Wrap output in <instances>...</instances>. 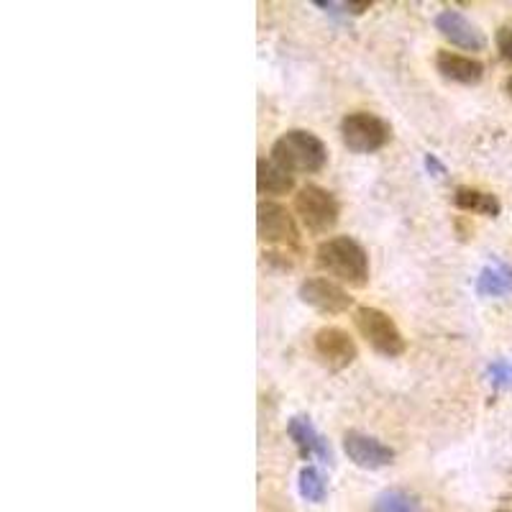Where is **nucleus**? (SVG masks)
Returning a JSON list of instances; mask_svg holds the SVG:
<instances>
[{
    "label": "nucleus",
    "instance_id": "1",
    "mask_svg": "<svg viewBox=\"0 0 512 512\" xmlns=\"http://www.w3.org/2000/svg\"><path fill=\"white\" fill-rule=\"evenodd\" d=\"M318 256V267L333 274L336 280L346 282V285L364 287L369 280V256L359 241L351 236H336L318 246L315 251Z\"/></svg>",
    "mask_w": 512,
    "mask_h": 512
},
{
    "label": "nucleus",
    "instance_id": "2",
    "mask_svg": "<svg viewBox=\"0 0 512 512\" xmlns=\"http://www.w3.org/2000/svg\"><path fill=\"white\" fill-rule=\"evenodd\" d=\"M272 159L280 167H285L287 172H305V175H313L320 172L328 162V149L326 144L318 139L310 131L303 128H292L287 134H282L280 139L274 141L272 146Z\"/></svg>",
    "mask_w": 512,
    "mask_h": 512
},
{
    "label": "nucleus",
    "instance_id": "3",
    "mask_svg": "<svg viewBox=\"0 0 512 512\" xmlns=\"http://www.w3.org/2000/svg\"><path fill=\"white\" fill-rule=\"evenodd\" d=\"M354 323L377 354L387 356V359H395V356H400L405 351V338H402L400 328L395 326V320L390 315L382 313L379 308L364 305V308L356 310Z\"/></svg>",
    "mask_w": 512,
    "mask_h": 512
},
{
    "label": "nucleus",
    "instance_id": "4",
    "mask_svg": "<svg viewBox=\"0 0 512 512\" xmlns=\"http://www.w3.org/2000/svg\"><path fill=\"white\" fill-rule=\"evenodd\" d=\"M392 136V128L374 113H349L341 121V139L354 154L379 152Z\"/></svg>",
    "mask_w": 512,
    "mask_h": 512
},
{
    "label": "nucleus",
    "instance_id": "5",
    "mask_svg": "<svg viewBox=\"0 0 512 512\" xmlns=\"http://www.w3.org/2000/svg\"><path fill=\"white\" fill-rule=\"evenodd\" d=\"M295 210L310 233H328L338 223V200L318 185H308L297 192Z\"/></svg>",
    "mask_w": 512,
    "mask_h": 512
},
{
    "label": "nucleus",
    "instance_id": "6",
    "mask_svg": "<svg viewBox=\"0 0 512 512\" xmlns=\"http://www.w3.org/2000/svg\"><path fill=\"white\" fill-rule=\"evenodd\" d=\"M256 231L264 244L274 246H297L300 233H297L295 221L282 205L277 203H259L256 208Z\"/></svg>",
    "mask_w": 512,
    "mask_h": 512
},
{
    "label": "nucleus",
    "instance_id": "7",
    "mask_svg": "<svg viewBox=\"0 0 512 512\" xmlns=\"http://www.w3.org/2000/svg\"><path fill=\"white\" fill-rule=\"evenodd\" d=\"M344 451L349 456V461H354L359 469H382V466H390L395 461V451L390 446H384L379 438L367 436L361 431H349L344 436Z\"/></svg>",
    "mask_w": 512,
    "mask_h": 512
},
{
    "label": "nucleus",
    "instance_id": "8",
    "mask_svg": "<svg viewBox=\"0 0 512 512\" xmlns=\"http://www.w3.org/2000/svg\"><path fill=\"white\" fill-rule=\"evenodd\" d=\"M300 300L318 313L338 315L346 313L351 308V297L344 287H338L336 282L323 280V277H313L300 285Z\"/></svg>",
    "mask_w": 512,
    "mask_h": 512
},
{
    "label": "nucleus",
    "instance_id": "9",
    "mask_svg": "<svg viewBox=\"0 0 512 512\" xmlns=\"http://www.w3.org/2000/svg\"><path fill=\"white\" fill-rule=\"evenodd\" d=\"M433 24H436V31L443 39H448L451 44H456V47L466 49V52H482V49L487 47V39H484V34L479 31V26L472 24L464 13L448 8V11L438 13Z\"/></svg>",
    "mask_w": 512,
    "mask_h": 512
},
{
    "label": "nucleus",
    "instance_id": "10",
    "mask_svg": "<svg viewBox=\"0 0 512 512\" xmlns=\"http://www.w3.org/2000/svg\"><path fill=\"white\" fill-rule=\"evenodd\" d=\"M315 354L331 369H346L356 359V344L341 328H320L313 338Z\"/></svg>",
    "mask_w": 512,
    "mask_h": 512
},
{
    "label": "nucleus",
    "instance_id": "11",
    "mask_svg": "<svg viewBox=\"0 0 512 512\" xmlns=\"http://www.w3.org/2000/svg\"><path fill=\"white\" fill-rule=\"evenodd\" d=\"M287 433H290L292 443H295L303 459H313V456H318L323 464L328 466L333 464L331 446H328L326 438L315 431V425L310 423V418H305V415H295V418H290V423H287Z\"/></svg>",
    "mask_w": 512,
    "mask_h": 512
},
{
    "label": "nucleus",
    "instance_id": "12",
    "mask_svg": "<svg viewBox=\"0 0 512 512\" xmlns=\"http://www.w3.org/2000/svg\"><path fill=\"white\" fill-rule=\"evenodd\" d=\"M436 70L441 72V77H446L451 82H459V85H477L484 77V64L479 59L446 52V49H441L436 54Z\"/></svg>",
    "mask_w": 512,
    "mask_h": 512
},
{
    "label": "nucleus",
    "instance_id": "13",
    "mask_svg": "<svg viewBox=\"0 0 512 512\" xmlns=\"http://www.w3.org/2000/svg\"><path fill=\"white\" fill-rule=\"evenodd\" d=\"M295 187V177L274 159L256 162V190L262 195H287Z\"/></svg>",
    "mask_w": 512,
    "mask_h": 512
},
{
    "label": "nucleus",
    "instance_id": "14",
    "mask_svg": "<svg viewBox=\"0 0 512 512\" xmlns=\"http://www.w3.org/2000/svg\"><path fill=\"white\" fill-rule=\"evenodd\" d=\"M454 203L456 208L472 210V213H479V216L487 218H497L502 210L500 200H497L492 192L477 190V187H456Z\"/></svg>",
    "mask_w": 512,
    "mask_h": 512
},
{
    "label": "nucleus",
    "instance_id": "15",
    "mask_svg": "<svg viewBox=\"0 0 512 512\" xmlns=\"http://www.w3.org/2000/svg\"><path fill=\"white\" fill-rule=\"evenodd\" d=\"M477 292L482 297L512 295V267L502 262L487 264L477 277Z\"/></svg>",
    "mask_w": 512,
    "mask_h": 512
},
{
    "label": "nucleus",
    "instance_id": "16",
    "mask_svg": "<svg viewBox=\"0 0 512 512\" xmlns=\"http://www.w3.org/2000/svg\"><path fill=\"white\" fill-rule=\"evenodd\" d=\"M372 512H420V500L405 489H387L374 500Z\"/></svg>",
    "mask_w": 512,
    "mask_h": 512
},
{
    "label": "nucleus",
    "instance_id": "17",
    "mask_svg": "<svg viewBox=\"0 0 512 512\" xmlns=\"http://www.w3.org/2000/svg\"><path fill=\"white\" fill-rule=\"evenodd\" d=\"M297 487H300V495L308 502H313V505H320V502L326 500V479H323V474L315 466H305L303 472H300Z\"/></svg>",
    "mask_w": 512,
    "mask_h": 512
},
{
    "label": "nucleus",
    "instance_id": "18",
    "mask_svg": "<svg viewBox=\"0 0 512 512\" xmlns=\"http://www.w3.org/2000/svg\"><path fill=\"white\" fill-rule=\"evenodd\" d=\"M487 377L495 387H512V364L507 359L492 361L487 369Z\"/></svg>",
    "mask_w": 512,
    "mask_h": 512
},
{
    "label": "nucleus",
    "instance_id": "19",
    "mask_svg": "<svg viewBox=\"0 0 512 512\" xmlns=\"http://www.w3.org/2000/svg\"><path fill=\"white\" fill-rule=\"evenodd\" d=\"M497 49H500L502 59L512 62V26L497 31Z\"/></svg>",
    "mask_w": 512,
    "mask_h": 512
},
{
    "label": "nucleus",
    "instance_id": "20",
    "mask_svg": "<svg viewBox=\"0 0 512 512\" xmlns=\"http://www.w3.org/2000/svg\"><path fill=\"white\" fill-rule=\"evenodd\" d=\"M425 169H428V172H433V175H436V177L446 175V167H443V164L438 162L436 154H425Z\"/></svg>",
    "mask_w": 512,
    "mask_h": 512
},
{
    "label": "nucleus",
    "instance_id": "21",
    "mask_svg": "<svg viewBox=\"0 0 512 512\" xmlns=\"http://www.w3.org/2000/svg\"><path fill=\"white\" fill-rule=\"evenodd\" d=\"M497 512H512V502H507V505H502Z\"/></svg>",
    "mask_w": 512,
    "mask_h": 512
},
{
    "label": "nucleus",
    "instance_id": "22",
    "mask_svg": "<svg viewBox=\"0 0 512 512\" xmlns=\"http://www.w3.org/2000/svg\"><path fill=\"white\" fill-rule=\"evenodd\" d=\"M507 93H510V98H512V75L507 77Z\"/></svg>",
    "mask_w": 512,
    "mask_h": 512
}]
</instances>
